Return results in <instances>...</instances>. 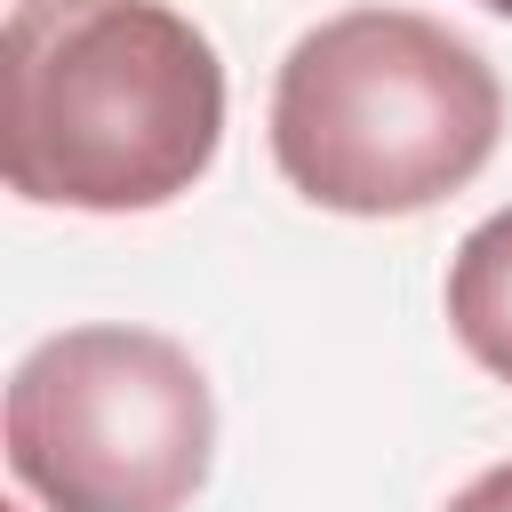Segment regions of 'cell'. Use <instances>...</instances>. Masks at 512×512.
<instances>
[{
	"label": "cell",
	"instance_id": "1",
	"mask_svg": "<svg viewBox=\"0 0 512 512\" xmlns=\"http://www.w3.org/2000/svg\"><path fill=\"white\" fill-rule=\"evenodd\" d=\"M224 136V64L168 0H8L0 160L40 208H168Z\"/></svg>",
	"mask_w": 512,
	"mask_h": 512
},
{
	"label": "cell",
	"instance_id": "2",
	"mask_svg": "<svg viewBox=\"0 0 512 512\" xmlns=\"http://www.w3.org/2000/svg\"><path fill=\"white\" fill-rule=\"evenodd\" d=\"M504 88L472 40L416 8L312 24L272 80V160L336 216H416L496 152Z\"/></svg>",
	"mask_w": 512,
	"mask_h": 512
},
{
	"label": "cell",
	"instance_id": "3",
	"mask_svg": "<svg viewBox=\"0 0 512 512\" xmlns=\"http://www.w3.org/2000/svg\"><path fill=\"white\" fill-rule=\"evenodd\" d=\"M208 448V376L152 328H64L8 376V472L48 512H184Z\"/></svg>",
	"mask_w": 512,
	"mask_h": 512
},
{
	"label": "cell",
	"instance_id": "4",
	"mask_svg": "<svg viewBox=\"0 0 512 512\" xmlns=\"http://www.w3.org/2000/svg\"><path fill=\"white\" fill-rule=\"evenodd\" d=\"M448 328L456 344L512 384V208L480 216L448 264Z\"/></svg>",
	"mask_w": 512,
	"mask_h": 512
},
{
	"label": "cell",
	"instance_id": "5",
	"mask_svg": "<svg viewBox=\"0 0 512 512\" xmlns=\"http://www.w3.org/2000/svg\"><path fill=\"white\" fill-rule=\"evenodd\" d=\"M448 512H512V464H496V472H480Z\"/></svg>",
	"mask_w": 512,
	"mask_h": 512
},
{
	"label": "cell",
	"instance_id": "6",
	"mask_svg": "<svg viewBox=\"0 0 512 512\" xmlns=\"http://www.w3.org/2000/svg\"><path fill=\"white\" fill-rule=\"evenodd\" d=\"M480 8H496V16H512V0H480Z\"/></svg>",
	"mask_w": 512,
	"mask_h": 512
}]
</instances>
